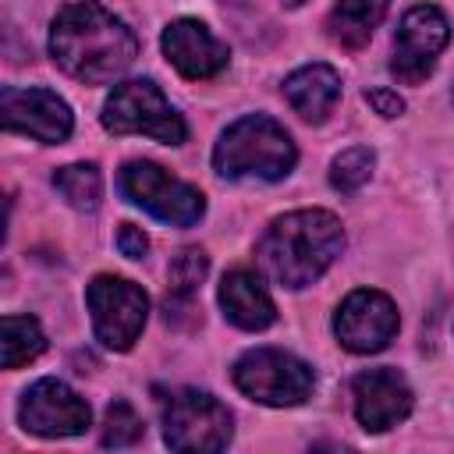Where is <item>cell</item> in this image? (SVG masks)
Returning a JSON list of instances; mask_svg holds the SVG:
<instances>
[{
	"label": "cell",
	"mask_w": 454,
	"mask_h": 454,
	"mask_svg": "<svg viewBox=\"0 0 454 454\" xmlns=\"http://www.w3.org/2000/svg\"><path fill=\"white\" fill-rule=\"evenodd\" d=\"M50 53L71 78L103 85L131 67L138 39L99 0H74L60 7L50 25Z\"/></svg>",
	"instance_id": "1"
},
{
	"label": "cell",
	"mask_w": 454,
	"mask_h": 454,
	"mask_svg": "<svg viewBox=\"0 0 454 454\" xmlns=\"http://www.w3.org/2000/svg\"><path fill=\"white\" fill-rule=\"evenodd\" d=\"M344 248L340 220L326 209H294L277 216L259 238V262L280 287L319 280Z\"/></svg>",
	"instance_id": "2"
},
{
	"label": "cell",
	"mask_w": 454,
	"mask_h": 454,
	"mask_svg": "<svg viewBox=\"0 0 454 454\" xmlns=\"http://www.w3.org/2000/svg\"><path fill=\"white\" fill-rule=\"evenodd\" d=\"M294 160H298V153H294L291 135L273 117H262V114H248V117L234 121L213 149L216 174L234 177V181H241V177L280 181L291 174Z\"/></svg>",
	"instance_id": "3"
},
{
	"label": "cell",
	"mask_w": 454,
	"mask_h": 454,
	"mask_svg": "<svg viewBox=\"0 0 454 454\" xmlns=\"http://www.w3.org/2000/svg\"><path fill=\"white\" fill-rule=\"evenodd\" d=\"M103 128L110 135H149L167 145H181L188 138L184 117L167 103L156 82L135 78L121 82L103 103Z\"/></svg>",
	"instance_id": "4"
},
{
	"label": "cell",
	"mask_w": 454,
	"mask_h": 454,
	"mask_svg": "<svg viewBox=\"0 0 454 454\" xmlns=\"http://www.w3.org/2000/svg\"><path fill=\"white\" fill-rule=\"evenodd\" d=\"M234 387L259 401V404H273V408H291L301 404L312 387H316V372L294 358L291 351L280 348H252L234 362Z\"/></svg>",
	"instance_id": "5"
},
{
	"label": "cell",
	"mask_w": 454,
	"mask_h": 454,
	"mask_svg": "<svg viewBox=\"0 0 454 454\" xmlns=\"http://www.w3.org/2000/svg\"><path fill=\"white\" fill-rule=\"evenodd\" d=\"M117 184L128 195V202L142 206L149 216H156L163 223H174V227H192L206 213V199H202L199 188L170 177L163 167H156L149 160L124 163Z\"/></svg>",
	"instance_id": "6"
},
{
	"label": "cell",
	"mask_w": 454,
	"mask_h": 454,
	"mask_svg": "<svg viewBox=\"0 0 454 454\" xmlns=\"http://www.w3.org/2000/svg\"><path fill=\"white\" fill-rule=\"evenodd\" d=\"M231 411L206 390H177L163 408V440L170 450H223L231 443Z\"/></svg>",
	"instance_id": "7"
},
{
	"label": "cell",
	"mask_w": 454,
	"mask_h": 454,
	"mask_svg": "<svg viewBox=\"0 0 454 454\" xmlns=\"http://www.w3.org/2000/svg\"><path fill=\"white\" fill-rule=\"evenodd\" d=\"M85 301L92 312V330L106 348L128 351L138 340L145 316H149V294L135 280L103 273L89 284Z\"/></svg>",
	"instance_id": "8"
},
{
	"label": "cell",
	"mask_w": 454,
	"mask_h": 454,
	"mask_svg": "<svg viewBox=\"0 0 454 454\" xmlns=\"http://www.w3.org/2000/svg\"><path fill=\"white\" fill-rule=\"evenodd\" d=\"M450 39V25L447 18L433 7V4H419L411 7L394 35V57H390V71L404 82V85H419L433 67L440 50Z\"/></svg>",
	"instance_id": "9"
},
{
	"label": "cell",
	"mask_w": 454,
	"mask_h": 454,
	"mask_svg": "<svg viewBox=\"0 0 454 454\" xmlns=\"http://www.w3.org/2000/svg\"><path fill=\"white\" fill-rule=\"evenodd\" d=\"M397 323H401L397 305L383 291L358 287L340 301V309L333 316V333L348 351L372 355V351H383L394 340Z\"/></svg>",
	"instance_id": "10"
},
{
	"label": "cell",
	"mask_w": 454,
	"mask_h": 454,
	"mask_svg": "<svg viewBox=\"0 0 454 454\" xmlns=\"http://www.w3.org/2000/svg\"><path fill=\"white\" fill-rule=\"evenodd\" d=\"M18 419L35 436H78L89 429L92 411L85 397H78L60 380H39L25 390L18 404Z\"/></svg>",
	"instance_id": "11"
},
{
	"label": "cell",
	"mask_w": 454,
	"mask_h": 454,
	"mask_svg": "<svg viewBox=\"0 0 454 454\" xmlns=\"http://www.w3.org/2000/svg\"><path fill=\"white\" fill-rule=\"evenodd\" d=\"M0 114L7 131H21L39 142H64L74 128L71 106L50 89H18L7 85L0 92Z\"/></svg>",
	"instance_id": "12"
},
{
	"label": "cell",
	"mask_w": 454,
	"mask_h": 454,
	"mask_svg": "<svg viewBox=\"0 0 454 454\" xmlns=\"http://www.w3.org/2000/svg\"><path fill=\"white\" fill-rule=\"evenodd\" d=\"M351 397H355V415L362 429L369 433H387L397 422L411 415V387L397 369H365L351 380Z\"/></svg>",
	"instance_id": "13"
},
{
	"label": "cell",
	"mask_w": 454,
	"mask_h": 454,
	"mask_svg": "<svg viewBox=\"0 0 454 454\" xmlns=\"http://www.w3.org/2000/svg\"><path fill=\"white\" fill-rule=\"evenodd\" d=\"M163 53H167V60L184 74V78H192V82H199V78H213V74H220L223 67H227V60H231V50H227V43H220L202 21H195V18H177V21H170L167 28H163Z\"/></svg>",
	"instance_id": "14"
},
{
	"label": "cell",
	"mask_w": 454,
	"mask_h": 454,
	"mask_svg": "<svg viewBox=\"0 0 454 454\" xmlns=\"http://www.w3.org/2000/svg\"><path fill=\"white\" fill-rule=\"evenodd\" d=\"M220 309L241 330H266L277 319V305L252 270H234L220 284Z\"/></svg>",
	"instance_id": "15"
},
{
	"label": "cell",
	"mask_w": 454,
	"mask_h": 454,
	"mask_svg": "<svg viewBox=\"0 0 454 454\" xmlns=\"http://www.w3.org/2000/svg\"><path fill=\"white\" fill-rule=\"evenodd\" d=\"M284 99L305 121H323L340 99V74L330 64H305L284 82Z\"/></svg>",
	"instance_id": "16"
},
{
	"label": "cell",
	"mask_w": 454,
	"mask_h": 454,
	"mask_svg": "<svg viewBox=\"0 0 454 454\" xmlns=\"http://www.w3.org/2000/svg\"><path fill=\"white\" fill-rule=\"evenodd\" d=\"M390 0H340L333 11H330V35L333 43L348 46V50H358L369 43V35L376 32V25L383 21Z\"/></svg>",
	"instance_id": "17"
},
{
	"label": "cell",
	"mask_w": 454,
	"mask_h": 454,
	"mask_svg": "<svg viewBox=\"0 0 454 454\" xmlns=\"http://www.w3.org/2000/svg\"><path fill=\"white\" fill-rule=\"evenodd\" d=\"M0 330H4V337H0V362H4V369H18V365L32 362L46 348L43 326L32 316H4Z\"/></svg>",
	"instance_id": "18"
},
{
	"label": "cell",
	"mask_w": 454,
	"mask_h": 454,
	"mask_svg": "<svg viewBox=\"0 0 454 454\" xmlns=\"http://www.w3.org/2000/svg\"><path fill=\"white\" fill-rule=\"evenodd\" d=\"M209 259L202 248H184L177 252V259L170 262V291H167V312H174L177 305H192V298L199 294L202 280H206Z\"/></svg>",
	"instance_id": "19"
},
{
	"label": "cell",
	"mask_w": 454,
	"mask_h": 454,
	"mask_svg": "<svg viewBox=\"0 0 454 454\" xmlns=\"http://www.w3.org/2000/svg\"><path fill=\"white\" fill-rule=\"evenodd\" d=\"M53 188L74 206V209H96L103 195V177L96 163H67L53 174Z\"/></svg>",
	"instance_id": "20"
},
{
	"label": "cell",
	"mask_w": 454,
	"mask_h": 454,
	"mask_svg": "<svg viewBox=\"0 0 454 454\" xmlns=\"http://www.w3.org/2000/svg\"><path fill=\"white\" fill-rule=\"evenodd\" d=\"M372 167H376L372 149L369 145H351L340 156H333V163H330V184L337 192H358L372 177Z\"/></svg>",
	"instance_id": "21"
},
{
	"label": "cell",
	"mask_w": 454,
	"mask_h": 454,
	"mask_svg": "<svg viewBox=\"0 0 454 454\" xmlns=\"http://www.w3.org/2000/svg\"><path fill=\"white\" fill-rule=\"evenodd\" d=\"M142 436V419L135 415V408L128 401H114L106 408V422H103V443L106 447H131Z\"/></svg>",
	"instance_id": "22"
},
{
	"label": "cell",
	"mask_w": 454,
	"mask_h": 454,
	"mask_svg": "<svg viewBox=\"0 0 454 454\" xmlns=\"http://www.w3.org/2000/svg\"><path fill=\"white\" fill-rule=\"evenodd\" d=\"M117 248H121V255H128V259H142V255L149 252V238L142 234V227L121 223V231H117Z\"/></svg>",
	"instance_id": "23"
},
{
	"label": "cell",
	"mask_w": 454,
	"mask_h": 454,
	"mask_svg": "<svg viewBox=\"0 0 454 454\" xmlns=\"http://www.w3.org/2000/svg\"><path fill=\"white\" fill-rule=\"evenodd\" d=\"M365 103H369L380 117H397V114L404 110V99H401L397 92H390V89H369V92H365Z\"/></svg>",
	"instance_id": "24"
},
{
	"label": "cell",
	"mask_w": 454,
	"mask_h": 454,
	"mask_svg": "<svg viewBox=\"0 0 454 454\" xmlns=\"http://www.w3.org/2000/svg\"><path fill=\"white\" fill-rule=\"evenodd\" d=\"M284 4H287V7H298V4H305V0H284Z\"/></svg>",
	"instance_id": "25"
}]
</instances>
